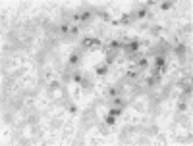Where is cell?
<instances>
[{"instance_id":"6da1fadb","label":"cell","mask_w":193,"mask_h":146,"mask_svg":"<svg viewBox=\"0 0 193 146\" xmlns=\"http://www.w3.org/2000/svg\"><path fill=\"white\" fill-rule=\"evenodd\" d=\"M83 44H85V46H95V44H99V39H93V37H85V39H83Z\"/></svg>"},{"instance_id":"7a4b0ae2","label":"cell","mask_w":193,"mask_h":146,"mask_svg":"<svg viewBox=\"0 0 193 146\" xmlns=\"http://www.w3.org/2000/svg\"><path fill=\"white\" fill-rule=\"evenodd\" d=\"M112 104H114L116 108H122V106H124V102H122V98H114V102H112Z\"/></svg>"},{"instance_id":"3957f363","label":"cell","mask_w":193,"mask_h":146,"mask_svg":"<svg viewBox=\"0 0 193 146\" xmlns=\"http://www.w3.org/2000/svg\"><path fill=\"white\" fill-rule=\"evenodd\" d=\"M97 73H99V75H104V73H106V65H99V67H97Z\"/></svg>"},{"instance_id":"277c9868","label":"cell","mask_w":193,"mask_h":146,"mask_svg":"<svg viewBox=\"0 0 193 146\" xmlns=\"http://www.w3.org/2000/svg\"><path fill=\"white\" fill-rule=\"evenodd\" d=\"M126 48H128V50H137V48H139V44H137V42H131V44H128Z\"/></svg>"},{"instance_id":"5b68a950","label":"cell","mask_w":193,"mask_h":146,"mask_svg":"<svg viewBox=\"0 0 193 146\" xmlns=\"http://www.w3.org/2000/svg\"><path fill=\"white\" fill-rule=\"evenodd\" d=\"M77 60H79V56H77V54H72V58H70V64H77Z\"/></svg>"},{"instance_id":"8992f818","label":"cell","mask_w":193,"mask_h":146,"mask_svg":"<svg viewBox=\"0 0 193 146\" xmlns=\"http://www.w3.org/2000/svg\"><path fill=\"white\" fill-rule=\"evenodd\" d=\"M164 65V58H156V67H162Z\"/></svg>"},{"instance_id":"52a82bcc","label":"cell","mask_w":193,"mask_h":146,"mask_svg":"<svg viewBox=\"0 0 193 146\" xmlns=\"http://www.w3.org/2000/svg\"><path fill=\"white\" fill-rule=\"evenodd\" d=\"M114 121H116L114 115H108V117H106V123H108V125H114Z\"/></svg>"},{"instance_id":"ba28073f","label":"cell","mask_w":193,"mask_h":146,"mask_svg":"<svg viewBox=\"0 0 193 146\" xmlns=\"http://www.w3.org/2000/svg\"><path fill=\"white\" fill-rule=\"evenodd\" d=\"M137 16H139V17H145V16H147V10H145V8H143V10H139Z\"/></svg>"},{"instance_id":"9c48e42d","label":"cell","mask_w":193,"mask_h":146,"mask_svg":"<svg viewBox=\"0 0 193 146\" xmlns=\"http://www.w3.org/2000/svg\"><path fill=\"white\" fill-rule=\"evenodd\" d=\"M118 46H120V42H116V41H112V42H110V48H118Z\"/></svg>"}]
</instances>
